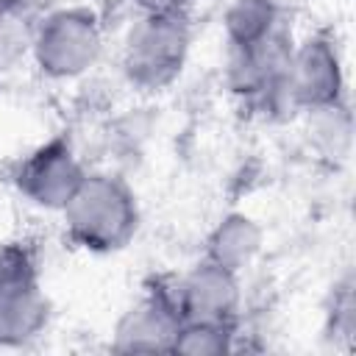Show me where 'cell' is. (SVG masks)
<instances>
[{"label":"cell","mask_w":356,"mask_h":356,"mask_svg":"<svg viewBox=\"0 0 356 356\" xmlns=\"http://www.w3.org/2000/svg\"><path fill=\"white\" fill-rule=\"evenodd\" d=\"M58 214L64 220L67 239L97 256L125 250L142 220L136 192L114 172H86Z\"/></svg>","instance_id":"cell-1"},{"label":"cell","mask_w":356,"mask_h":356,"mask_svg":"<svg viewBox=\"0 0 356 356\" xmlns=\"http://www.w3.org/2000/svg\"><path fill=\"white\" fill-rule=\"evenodd\" d=\"M189 50V11H139L122 42V75L139 92H164L181 78Z\"/></svg>","instance_id":"cell-2"},{"label":"cell","mask_w":356,"mask_h":356,"mask_svg":"<svg viewBox=\"0 0 356 356\" xmlns=\"http://www.w3.org/2000/svg\"><path fill=\"white\" fill-rule=\"evenodd\" d=\"M103 53V25L89 6H61L47 11L31 39L36 70L50 81L86 75Z\"/></svg>","instance_id":"cell-3"},{"label":"cell","mask_w":356,"mask_h":356,"mask_svg":"<svg viewBox=\"0 0 356 356\" xmlns=\"http://www.w3.org/2000/svg\"><path fill=\"white\" fill-rule=\"evenodd\" d=\"M50 317L36 250L11 239L0 245V348H22L36 339Z\"/></svg>","instance_id":"cell-4"},{"label":"cell","mask_w":356,"mask_h":356,"mask_svg":"<svg viewBox=\"0 0 356 356\" xmlns=\"http://www.w3.org/2000/svg\"><path fill=\"white\" fill-rule=\"evenodd\" d=\"M284 100L303 111H339L345 106V67L331 36L312 33L300 44H292Z\"/></svg>","instance_id":"cell-5"},{"label":"cell","mask_w":356,"mask_h":356,"mask_svg":"<svg viewBox=\"0 0 356 356\" xmlns=\"http://www.w3.org/2000/svg\"><path fill=\"white\" fill-rule=\"evenodd\" d=\"M184 317L175 298V275L153 278L145 292L120 314L111 331V350L117 353H170Z\"/></svg>","instance_id":"cell-6"},{"label":"cell","mask_w":356,"mask_h":356,"mask_svg":"<svg viewBox=\"0 0 356 356\" xmlns=\"http://www.w3.org/2000/svg\"><path fill=\"white\" fill-rule=\"evenodd\" d=\"M83 175L86 170L75 156L70 139L53 136L36 145L25 159H19L14 170V186L31 206L61 211L81 186Z\"/></svg>","instance_id":"cell-7"},{"label":"cell","mask_w":356,"mask_h":356,"mask_svg":"<svg viewBox=\"0 0 356 356\" xmlns=\"http://www.w3.org/2000/svg\"><path fill=\"white\" fill-rule=\"evenodd\" d=\"M292 53V42L286 39L284 31L275 36L242 47V50H228V89L250 106L273 108L284 100V75H286V61Z\"/></svg>","instance_id":"cell-8"},{"label":"cell","mask_w":356,"mask_h":356,"mask_svg":"<svg viewBox=\"0 0 356 356\" xmlns=\"http://www.w3.org/2000/svg\"><path fill=\"white\" fill-rule=\"evenodd\" d=\"M175 298L184 320L239 323L242 284L239 273L200 259L184 275H175Z\"/></svg>","instance_id":"cell-9"},{"label":"cell","mask_w":356,"mask_h":356,"mask_svg":"<svg viewBox=\"0 0 356 356\" xmlns=\"http://www.w3.org/2000/svg\"><path fill=\"white\" fill-rule=\"evenodd\" d=\"M261 242H264V231L250 214L228 211L206 234L200 259L214 261V264L242 275L256 261V256L261 250Z\"/></svg>","instance_id":"cell-10"},{"label":"cell","mask_w":356,"mask_h":356,"mask_svg":"<svg viewBox=\"0 0 356 356\" xmlns=\"http://www.w3.org/2000/svg\"><path fill=\"white\" fill-rule=\"evenodd\" d=\"M228 50L253 47L281 31L278 0H234L222 14Z\"/></svg>","instance_id":"cell-11"},{"label":"cell","mask_w":356,"mask_h":356,"mask_svg":"<svg viewBox=\"0 0 356 356\" xmlns=\"http://www.w3.org/2000/svg\"><path fill=\"white\" fill-rule=\"evenodd\" d=\"M239 323H209V320H184L170 353L186 356H220L234 350Z\"/></svg>","instance_id":"cell-12"},{"label":"cell","mask_w":356,"mask_h":356,"mask_svg":"<svg viewBox=\"0 0 356 356\" xmlns=\"http://www.w3.org/2000/svg\"><path fill=\"white\" fill-rule=\"evenodd\" d=\"M328 331L348 337L353 334V281L345 275L334 292H331V309H328Z\"/></svg>","instance_id":"cell-13"},{"label":"cell","mask_w":356,"mask_h":356,"mask_svg":"<svg viewBox=\"0 0 356 356\" xmlns=\"http://www.w3.org/2000/svg\"><path fill=\"white\" fill-rule=\"evenodd\" d=\"M139 11H189L192 0H131Z\"/></svg>","instance_id":"cell-14"},{"label":"cell","mask_w":356,"mask_h":356,"mask_svg":"<svg viewBox=\"0 0 356 356\" xmlns=\"http://www.w3.org/2000/svg\"><path fill=\"white\" fill-rule=\"evenodd\" d=\"M3 6H6V11H8V17H14V14H22V11H28L36 0H0Z\"/></svg>","instance_id":"cell-15"},{"label":"cell","mask_w":356,"mask_h":356,"mask_svg":"<svg viewBox=\"0 0 356 356\" xmlns=\"http://www.w3.org/2000/svg\"><path fill=\"white\" fill-rule=\"evenodd\" d=\"M6 19H8V11H6V6L0 3V31H3V25H6Z\"/></svg>","instance_id":"cell-16"}]
</instances>
